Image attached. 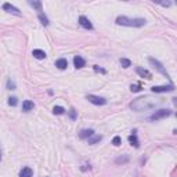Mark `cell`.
<instances>
[{"instance_id":"8fae6325","label":"cell","mask_w":177,"mask_h":177,"mask_svg":"<svg viewBox=\"0 0 177 177\" xmlns=\"http://www.w3.org/2000/svg\"><path fill=\"white\" fill-rule=\"evenodd\" d=\"M136 72H137V75H140L141 78L152 79V73L149 72V71H147V69H144V68H141V67H137V68H136Z\"/></svg>"},{"instance_id":"f1b7e54d","label":"cell","mask_w":177,"mask_h":177,"mask_svg":"<svg viewBox=\"0 0 177 177\" xmlns=\"http://www.w3.org/2000/svg\"><path fill=\"white\" fill-rule=\"evenodd\" d=\"M90 170V165H83V167H82V170H83V172H86V170Z\"/></svg>"},{"instance_id":"5b68a950","label":"cell","mask_w":177,"mask_h":177,"mask_svg":"<svg viewBox=\"0 0 177 177\" xmlns=\"http://www.w3.org/2000/svg\"><path fill=\"white\" fill-rule=\"evenodd\" d=\"M151 91H152V93H155V94L175 91V84L170 83V84H167V86H152V87H151Z\"/></svg>"},{"instance_id":"277c9868","label":"cell","mask_w":177,"mask_h":177,"mask_svg":"<svg viewBox=\"0 0 177 177\" xmlns=\"http://www.w3.org/2000/svg\"><path fill=\"white\" fill-rule=\"evenodd\" d=\"M86 98L88 100V102L94 105H105L107 104V98L104 97H100V96H94V94H87Z\"/></svg>"},{"instance_id":"9c48e42d","label":"cell","mask_w":177,"mask_h":177,"mask_svg":"<svg viewBox=\"0 0 177 177\" xmlns=\"http://www.w3.org/2000/svg\"><path fill=\"white\" fill-rule=\"evenodd\" d=\"M132 133L133 134L129 136V143H130L132 147L138 148V147H140V141H138V138H137V130H133Z\"/></svg>"},{"instance_id":"ac0fdd59","label":"cell","mask_w":177,"mask_h":177,"mask_svg":"<svg viewBox=\"0 0 177 177\" xmlns=\"http://www.w3.org/2000/svg\"><path fill=\"white\" fill-rule=\"evenodd\" d=\"M28 4L31 6V7H33V8H36L37 11H39V13H42V2H32V0H29L28 2Z\"/></svg>"},{"instance_id":"cb8c5ba5","label":"cell","mask_w":177,"mask_h":177,"mask_svg":"<svg viewBox=\"0 0 177 177\" xmlns=\"http://www.w3.org/2000/svg\"><path fill=\"white\" fill-rule=\"evenodd\" d=\"M112 144H114L115 147H119L120 144H122V138H120L119 136H115L114 140H112Z\"/></svg>"},{"instance_id":"3957f363","label":"cell","mask_w":177,"mask_h":177,"mask_svg":"<svg viewBox=\"0 0 177 177\" xmlns=\"http://www.w3.org/2000/svg\"><path fill=\"white\" fill-rule=\"evenodd\" d=\"M170 115H172V111H170V110H165V108H162V110L155 111L154 114H152L151 116L148 118V120H151V122H156V120H161V119H165V118L170 116Z\"/></svg>"},{"instance_id":"4fadbf2b","label":"cell","mask_w":177,"mask_h":177,"mask_svg":"<svg viewBox=\"0 0 177 177\" xmlns=\"http://www.w3.org/2000/svg\"><path fill=\"white\" fill-rule=\"evenodd\" d=\"M35 108V104H33V101H31V100H25V101L22 102V111L24 112H29V111H32Z\"/></svg>"},{"instance_id":"52a82bcc","label":"cell","mask_w":177,"mask_h":177,"mask_svg":"<svg viewBox=\"0 0 177 177\" xmlns=\"http://www.w3.org/2000/svg\"><path fill=\"white\" fill-rule=\"evenodd\" d=\"M3 10H6L7 13H11V14H14V15H21V11L18 10V8L15 7V6H13L11 3H4L3 4Z\"/></svg>"},{"instance_id":"7402d4cb","label":"cell","mask_w":177,"mask_h":177,"mask_svg":"<svg viewBox=\"0 0 177 177\" xmlns=\"http://www.w3.org/2000/svg\"><path fill=\"white\" fill-rule=\"evenodd\" d=\"M120 65L123 68H129V67H132V61L127 60V58H120Z\"/></svg>"},{"instance_id":"7a4b0ae2","label":"cell","mask_w":177,"mask_h":177,"mask_svg":"<svg viewBox=\"0 0 177 177\" xmlns=\"http://www.w3.org/2000/svg\"><path fill=\"white\" fill-rule=\"evenodd\" d=\"M116 24L122 26H133V28H140L144 26L147 24V21L144 18H130L126 15H119L116 18Z\"/></svg>"},{"instance_id":"2e32d148","label":"cell","mask_w":177,"mask_h":177,"mask_svg":"<svg viewBox=\"0 0 177 177\" xmlns=\"http://www.w3.org/2000/svg\"><path fill=\"white\" fill-rule=\"evenodd\" d=\"M101 140H102V136L96 134V133H94V134L91 136V137H88V138H87V141H88V144H90V145H93V144L100 143V141H101Z\"/></svg>"},{"instance_id":"83f0119b","label":"cell","mask_w":177,"mask_h":177,"mask_svg":"<svg viewBox=\"0 0 177 177\" xmlns=\"http://www.w3.org/2000/svg\"><path fill=\"white\" fill-rule=\"evenodd\" d=\"M93 68H94V71H96V72H101V73H105V72H107L105 69H102V68H98L97 65H94Z\"/></svg>"},{"instance_id":"e0dca14e","label":"cell","mask_w":177,"mask_h":177,"mask_svg":"<svg viewBox=\"0 0 177 177\" xmlns=\"http://www.w3.org/2000/svg\"><path fill=\"white\" fill-rule=\"evenodd\" d=\"M55 67H57L58 69H67V68H68L67 58H60V60H57V61H55Z\"/></svg>"},{"instance_id":"9a60e30c","label":"cell","mask_w":177,"mask_h":177,"mask_svg":"<svg viewBox=\"0 0 177 177\" xmlns=\"http://www.w3.org/2000/svg\"><path fill=\"white\" fill-rule=\"evenodd\" d=\"M32 55H33L35 58H37V60H44V58L47 57L46 53H44L43 50H40V49H35L33 51H32Z\"/></svg>"},{"instance_id":"6da1fadb","label":"cell","mask_w":177,"mask_h":177,"mask_svg":"<svg viewBox=\"0 0 177 177\" xmlns=\"http://www.w3.org/2000/svg\"><path fill=\"white\" fill-rule=\"evenodd\" d=\"M161 102H162V98H156L154 96H144V97H138V98L133 100L129 107L134 112H143V111H148V110L158 107Z\"/></svg>"},{"instance_id":"44dd1931","label":"cell","mask_w":177,"mask_h":177,"mask_svg":"<svg viewBox=\"0 0 177 177\" xmlns=\"http://www.w3.org/2000/svg\"><path fill=\"white\" fill-rule=\"evenodd\" d=\"M53 114L54 115H64L65 114V110H64L63 107H60V105H55V107L53 108Z\"/></svg>"},{"instance_id":"ba28073f","label":"cell","mask_w":177,"mask_h":177,"mask_svg":"<svg viewBox=\"0 0 177 177\" xmlns=\"http://www.w3.org/2000/svg\"><path fill=\"white\" fill-rule=\"evenodd\" d=\"M79 24H80V26L82 28H84V29H88V31L93 29V24H91L90 19H88L87 17H84V15L79 17Z\"/></svg>"},{"instance_id":"ffe728a7","label":"cell","mask_w":177,"mask_h":177,"mask_svg":"<svg viewBox=\"0 0 177 177\" xmlns=\"http://www.w3.org/2000/svg\"><path fill=\"white\" fill-rule=\"evenodd\" d=\"M68 116H69L71 120H76V118H78V111L72 107L69 111H68Z\"/></svg>"},{"instance_id":"8992f818","label":"cell","mask_w":177,"mask_h":177,"mask_svg":"<svg viewBox=\"0 0 177 177\" xmlns=\"http://www.w3.org/2000/svg\"><path fill=\"white\" fill-rule=\"evenodd\" d=\"M148 61H149V64H151V65H154V67L156 68V71H159V72H161L163 76H166L167 79H170V76H169V73H167V71L165 69L163 65H162V64L159 63L158 60H155V58H148Z\"/></svg>"},{"instance_id":"5bb4252c","label":"cell","mask_w":177,"mask_h":177,"mask_svg":"<svg viewBox=\"0 0 177 177\" xmlns=\"http://www.w3.org/2000/svg\"><path fill=\"white\" fill-rule=\"evenodd\" d=\"M32 176H33V170H32L29 166L22 167L21 172H19V177H32Z\"/></svg>"},{"instance_id":"484cf974","label":"cell","mask_w":177,"mask_h":177,"mask_svg":"<svg viewBox=\"0 0 177 177\" xmlns=\"http://www.w3.org/2000/svg\"><path fill=\"white\" fill-rule=\"evenodd\" d=\"M7 88L8 90H15V82L11 80V79H8L7 80Z\"/></svg>"},{"instance_id":"4316f807","label":"cell","mask_w":177,"mask_h":177,"mask_svg":"<svg viewBox=\"0 0 177 177\" xmlns=\"http://www.w3.org/2000/svg\"><path fill=\"white\" fill-rule=\"evenodd\" d=\"M130 90L133 91V93H137V91H141V86L140 84H132Z\"/></svg>"},{"instance_id":"30bf717a","label":"cell","mask_w":177,"mask_h":177,"mask_svg":"<svg viewBox=\"0 0 177 177\" xmlns=\"http://www.w3.org/2000/svg\"><path fill=\"white\" fill-rule=\"evenodd\" d=\"M73 65H75L76 69H80V68L86 65V60L83 57H80V55H75L73 57Z\"/></svg>"},{"instance_id":"d6986e66","label":"cell","mask_w":177,"mask_h":177,"mask_svg":"<svg viewBox=\"0 0 177 177\" xmlns=\"http://www.w3.org/2000/svg\"><path fill=\"white\" fill-rule=\"evenodd\" d=\"M37 17H39V21H40V24H42L43 26H47V25L50 24V22H49V18L46 17V14L39 13V15H37Z\"/></svg>"},{"instance_id":"7c38bea8","label":"cell","mask_w":177,"mask_h":177,"mask_svg":"<svg viewBox=\"0 0 177 177\" xmlns=\"http://www.w3.org/2000/svg\"><path fill=\"white\" fill-rule=\"evenodd\" d=\"M93 134H94L93 129H83V130H80V133H79V137H80L82 140H87V138L91 137Z\"/></svg>"},{"instance_id":"f546056e","label":"cell","mask_w":177,"mask_h":177,"mask_svg":"<svg viewBox=\"0 0 177 177\" xmlns=\"http://www.w3.org/2000/svg\"><path fill=\"white\" fill-rule=\"evenodd\" d=\"M0 161H2V149H0Z\"/></svg>"},{"instance_id":"603a6c76","label":"cell","mask_w":177,"mask_h":177,"mask_svg":"<svg viewBox=\"0 0 177 177\" xmlns=\"http://www.w3.org/2000/svg\"><path fill=\"white\" fill-rule=\"evenodd\" d=\"M8 105H10V107H17V105H18V98H17V97H10V98H8Z\"/></svg>"},{"instance_id":"d4e9b609","label":"cell","mask_w":177,"mask_h":177,"mask_svg":"<svg viewBox=\"0 0 177 177\" xmlns=\"http://www.w3.org/2000/svg\"><path fill=\"white\" fill-rule=\"evenodd\" d=\"M126 162H129V158H127V156H120V158H118L116 161H115V163L119 165V163H126Z\"/></svg>"}]
</instances>
